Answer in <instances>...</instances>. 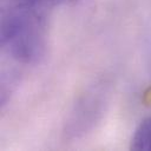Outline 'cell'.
<instances>
[{
    "instance_id": "1",
    "label": "cell",
    "mask_w": 151,
    "mask_h": 151,
    "mask_svg": "<svg viewBox=\"0 0 151 151\" xmlns=\"http://www.w3.org/2000/svg\"><path fill=\"white\" fill-rule=\"evenodd\" d=\"M1 42L18 61L40 60L46 47L47 6L31 0H1Z\"/></svg>"
},
{
    "instance_id": "2",
    "label": "cell",
    "mask_w": 151,
    "mask_h": 151,
    "mask_svg": "<svg viewBox=\"0 0 151 151\" xmlns=\"http://www.w3.org/2000/svg\"><path fill=\"white\" fill-rule=\"evenodd\" d=\"M131 149L136 151H151V118L139 124L131 139Z\"/></svg>"
}]
</instances>
